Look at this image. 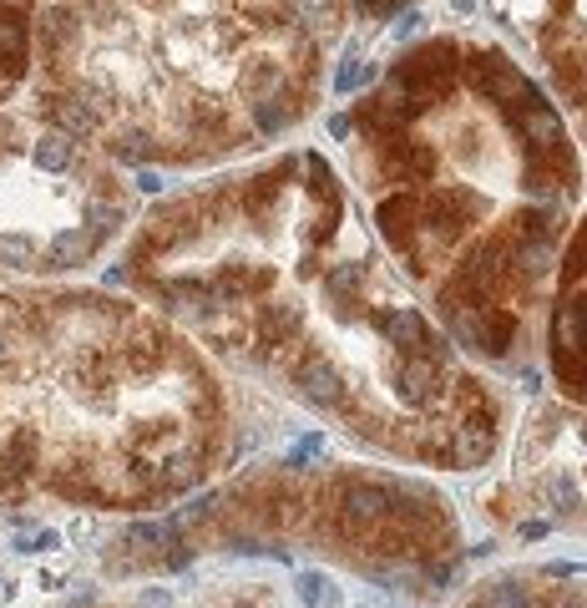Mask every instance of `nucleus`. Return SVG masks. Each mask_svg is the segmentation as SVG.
I'll return each mask as SVG.
<instances>
[{
  "label": "nucleus",
  "instance_id": "nucleus-20",
  "mask_svg": "<svg viewBox=\"0 0 587 608\" xmlns=\"http://www.w3.org/2000/svg\"><path fill=\"white\" fill-rule=\"evenodd\" d=\"M476 6V0H456V11H471Z\"/></svg>",
  "mask_w": 587,
  "mask_h": 608
},
{
  "label": "nucleus",
  "instance_id": "nucleus-12",
  "mask_svg": "<svg viewBox=\"0 0 587 608\" xmlns=\"http://www.w3.org/2000/svg\"><path fill=\"white\" fill-rule=\"evenodd\" d=\"M415 218H421V203H415L410 193H400V198H385V203H380V234H385V244H395V249H410Z\"/></svg>",
  "mask_w": 587,
  "mask_h": 608
},
{
  "label": "nucleus",
  "instance_id": "nucleus-2",
  "mask_svg": "<svg viewBox=\"0 0 587 608\" xmlns=\"http://www.w3.org/2000/svg\"><path fill=\"white\" fill-rule=\"evenodd\" d=\"M127 223L117 183L41 112H0V274L41 279L92 264Z\"/></svg>",
  "mask_w": 587,
  "mask_h": 608
},
{
  "label": "nucleus",
  "instance_id": "nucleus-13",
  "mask_svg": "<svg viewBox=\"0 0 587 608\" xmlns=\"http://www.w3.org/2000/svg\"><path fill=\"white\" fill-rule=\"evenodd\" d=\"M380 330H385L395 345H405V355H426V340H431V330H426V320L415 315V310H395V315H380Z\"/></svg>",
  "mask_w": 587,
  "mask_h": 608
},
{
  "label": "nucleus",
  "instance_id": "nucleus-18",
  "mask_svg": "<svg viewBox=\"0 0 587 608\" xmlns=\"http://www.w3.org/2000/svg\"><path fill=\"white\" fill-rule=\"evenodd\" d=\"M360 76H365V66H360V61H345V71H340V92H355Z\"/></svg>",
  "mask_w": 587,
  "mask_h": 608
},
{
  "label": "nucleus",
  "instance_id": "nucleus-21",
  "mask_svg": "<svg viewBox=\"0 0 587 608\" xmlns=\"http://www.w3.org/2000/svg\"><path fill=\"white\" fill-rule=\"evenodd\" d=\"M582 436H587V431H582Z\"/></svg>",
  "mask_w": 587,
  "mask_h": 608
},
{
  "label": "nucleus",
  "instance_id": "nucleus-3",
  "mask_svg": "<svg viewBox=\"0 0 587 608\" xmlns=\"http://www.w3.org/2000/svg\"><path fill=\"white\" fill-rule=\"evenodd\" d=\"M36 0H0V102H11L16 87L31 76L36 61Z\"/></svg>",
  "mask_w": 587,
  "mask_h": 608
},
{
  "label": "nucleus",
  "instance_id": "nucleus-15",
  "mask_svg": "<svg viewBox=\"0 0 587 608\" xmlns=\"http://www.w3.org/2000/svg\"><path fill=\"white\" fill-rule=\"evenodd\" d=\"M557 375L572 396H587V355H557Z\"/></svg>",
  "mask_w": 587,
  "mask_h": 608
},
{
  "label": "nucleus",
  "instance_id": "nucleus-17",
  "mask_svg": "<svg viewBox=\"0 0 587 608\" xmlns=\"http://www.w3.org/2000/svg\"><path fill=\"white\" fill-rule=\"evenodd\" d=\"M486 608H527V593H522L512 578H501V583L486 593Z\"/></svg>",
  "mask_w": 587,
  "mask_h": 608
},
{
  "label": "nucleus",
  "instance_id": "nucleus-7",
  "mask_svg": "<svg viewBox=\"0 0 587 608\" xmlns=\"http://www.w3.org/2000/svg\"><path fill=\"white\" fill-rule=\"evenodd\" d=\"M517 127H522V142H527L532 158H562L567 132H562V117H557V112L527 107V112H517Z\"/></svg>",
  "mask_w": 587,
  "mask_h": 608
},
{
  "label": "nucleus",
  "instance_id": "nucleus-4",
  "mask_svg": "<svg viewBox=\"0 0 587 608\" xmlns=\"http://www.w3.org/2000/svg\"><path fill=\"white\" fill-rule=\"evenodd\" d=\"M451 56H456L451 41H431V46H421V51H410V56L395 66L390 82H395L400 92H421V97H431L436 87H446V76H451V66H456Z\"/></svg>",
  "mask_w": 587,
  "mask_h": 608
},
{
  "label": "nucleus",
  "instance_id": "nucleus-8",
  "mask_svg": "<svg viewBox=\"0 0 587 608\" xmlns=\"http://www.w3.org/2000/svg\"><path fill=\"white\" fill-rule=\"evenodd\" d=\"M340 512H345L350 527H370V522H380L385 512H395V492L380 487V482H350V487L340 492Z\"/></svg>",
  "mask_w": 587,
  "mask_h": 608
},
{
  "label": "nucleus",
  "instance_id": "nucleus-9",
  "mask_svg": "<svg viewBox=\"0 0 587 608\" xmlns=\"http://www.w3.org/2000/svg\"><path fill=\"white\" fill-rule=\"evenodd\" d=\"M552 345H557V355H587V294H572L557 304Z\"/></svg>",
  "mask_w": 587,
  "mask_h": 608
},
{
  "label": "nucleus",
  "instance_id": "nucleus-11",
  "mask_svg": "<svg viewBox=\"0 0 587 608\" xmlns=\"http://www.w3.org/2000/svg\"><path fill=\"white\" fill-rule=\"evenodd\" d=\"M491 446H496L491 416H486V411H471V416L461 421V431H456V446H451V456H456L461 467H476L481 456H491Z\"/></svg>",
  "mask_w": 587,
  "mask_h": 608
},
{
  "label": "nucleus",
  "instance_id": "nucleus-19",
  "mask_svg": "<svg viewBox=\"0 0 587 608\" xmlns=\"http://www.w3.org/2000/svg\"><path fill=\"white\" fill-rule=\"evenodd\" d=\"M360 6H365V11H390L395 0H360Z\"/></svg>",
  "mask_w": 587,
  "mask_h": 608
},
{
  "label": "nucleus",
  "instance_id": "nucleus-14",
  "mask_svg": "<svg viewBox=\"0 0 587 608\" xmlns=\"http://www.w3.org/2000/svg\"><path fill=\"white\" fill-rule=\"evenodd\" d=\"M299 598H304L309 608H334V603H340V593H334L329 578H319V573H304V578H299Z\"/></svg>",
  "mask_w": 587,
  "mask_h": 608
},
{
  "label": "nucleus",
  "instance_id": "nucleus-6",
  "mask_svg": "<svg viewBox=\"0 0 587 608\" xmlns=\"http://www.w3.org/2000/svg\"><path fill=\"white\" fill-rule=\"evenodd\" d=\"M289 380H294V391H299L309 406H319V411L345 406V380H340V370H334L329 360H319V355H304V360L289 370Z\"/></svg>",
  "mask_w": 587,
  "mask_h": 608
},
{
  "label": "nucleus",
  "instance_id": "nucleus-16",
  "mask_svg": "<svg viewBox=\"0 0 587 608\" xmlns=\"http://www.w3.org/2000/svg\"><path fill=\"white\" fill-rule=\"evenodd\" d=\"M360 274H365V269H360V259H350V264H340V269H329V274H324V284H329V294H334V299H345V294L360 284Z\"/></svg>",
  "mask_w": 587,
  "mask_h": 608
},
{
  "label": "nucleus",
  "instance_id": "nucleus-5",
  "mask_svg": "<svg viewBox=\"0 0 587 608\" xmlns=\"http://www.w3.org/2000/svg\"><path fill=\"white\" fill-rule=\"evenodd\" d=\"M466 76H471V87L481 92V97H491V102H517L522 92H532L527 87V76L501 56V51H476L471 61H466Z\"/></svg>",
  "mask_w": 587,
  "mask_h": 608
},
{
  "label": "nucleus",
  "instance_id": "nucleus-1",
  "mask_svg": "<svg viewBox=\"0 0 587 608\" xmlns=\"http://www.w3.org/2000/svg\"><path fill=\"white\" fill-rule=\"evenodd\" d=\"M218 386L112 294L0 289V512L157 507L203 482Z\"/></svg>",
  "mask_w": 587,
  "mask_h": 608
},
{
  "label": "nucleus",
  "instance_id": "nucleus-10",
  "mask_svg": "<svg viewBox=\"0 0 587 608\" xmlns=\"http://www.w3.org/2000/svg\"><path fill=\"white\" fill-rule=\"evenodd\" d=\"M395 380H400V396H405L410 406H426V401L436 396V386H441V365H436L431 355H405Z\"/></svg>",
  "mask_w": 587,
  "mask_h": 608
}]
</instances>
